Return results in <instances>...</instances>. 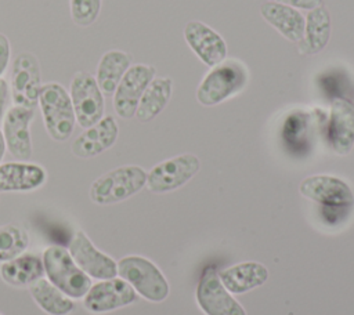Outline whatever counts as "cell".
<instances>
[{
	"label": "cell",
	"instance_id": "6da1fadb",
	"mask_svg": "<svg viewBox=\"0 0 354 315\" xmlns=\"http://www.w3.org/2000/svg\"><path fill=\"white\" fill-rule=\"evenodd\" d=\"M248 66L236 58H225L210 68L196 88V99L203 106H214L241 93L249 83Z\"/></svg>",
	"mask_w": 354,
	"mask_h": 315
},
{
	"label": "cell",
	"instance_id": "7a4b0ae2",
	"mask_svg": "<svg viewBox=\"0 0 354 315\" xmlns=\"http://www.w3.org/2000/svg\"><path fill=\"white\" fill-rule=\"evenodd\" d=\"M118 275L126 280L138 296L162 303L170 293V286L160 268L142 256H126L118 261Z\"/></svg>",
	"mask_w": 354,
	"mask_h": 315
},
{
	"label": "cell",
	"instance_id": "3957f363",
	"mask_svg": "<svg viewBox=\"0 0 354 315\" xmlns=\"http://www.w3.org/2000/svg\"><path fill=\"white\" fill-rule=\"evenodd\" d=\"M41 260L47 279L68 297L82 298L91 287V278L75 262L66 249L50 246Z\"/></svg>",
	"mask_w": 354,
	"mask_h": 315
},
{
	"label": "cell",
	"instance_id": "277c9868",
	"mask_svg": "<svg viewBox=\"0 0 354 315\" xmlns=\"http://www.w3.org/2000/svg\"><path fill=\"white\" fill-rule=\"evenodd\" d=\"M39 105L48 135L54 141H66L73 133L76 117L71 95L64 86L55 82L43 84L39 94Z\"/></svg>",
	"mask_w": 354,
	"mask_h": 315
},
{
	"label": "cell",
	"instance_id": "5b68a950",
	"mask_svg": "<svg viewBox=\"0 0 354 315\" xmlns=\"http://www.w3.org/2000/svg\"><path fill=\"white\" fill-rule=\"evenodd\" d=\"M147 185V171L136 164L116 167L98 177L91 188L90 198L97 204H112L129 199Z\"/></svg>",
	"mask_w": 354,
	"mask_h": 315
},
{
	"label": "cell",
	"instance_id": "8992f818",
	"mask_svg": "<svg viewBox=\"0 0 354 315\" xmlns=\"http://www.w3.org/2000/svg\"><path fill=\"white\" fill-rule=\"evenodd\" d=\"M195 301L205 315H246L241 303L221 283L214 265L203 269L195 289Z\"/></svg>",
	"mask_w": 354,
	"mask_h": 315
},
{
	"label": "cell",
	"instance_id": "52a82bcc",
	"mask_svg": "<svg viewBox=\"0 0 354 315\" xmlns=\"http://www.w3.org/2000/svg\"><path fill=\"white\" fill-rule=\"evenodd\" d=\"M201 169V160L194 153H183L166 159L147 173V188L153 193L176 191L192 180Z\"/></svg>",
	"mask_w": 354,
	"mask_h": 315
},
{
	"label": "cell",
	"instance_id": "ba28073f",
	"mask_svg": "<svg viewBox=\"0 0 354 315\" xmlns=\"http://www.w3.org/2000/svg\"><path fill=\"white\" fill-rule=\"evenodd\" d=\"M71 101L76 122L88 128L104 117L105 101L95 77L87 72L75 73L71 82Z\"/></svg>",
	"mask_w": 354,
	"mask_h": 315
},
{
	"label": "cell",
	"instance_id": "9c48e42d",
	"mask_svg": "<svg viewBox=\"0 0 354 315\" xmlns=\"http://www.w3.org/2000/svg\"><path fill=\"white\" fill-rule=\"evenodd\" d=\"M156 75L152 65L136 64L131 65L113 93V109L122 119H131L136 116L138 102Z\"/></svg>",
	"mask_w": 354,
	"mask_h": 315
},
{
	"label": "cell",
	"instance_id": "30bf717a",
	"mask_svg": "<svg viewBox=\"0 0 354 315\" xmlns=\"http://www.w3.org/2000/svg\"><path fill=\"white\" fill-rule=\"evenodd\" d=\"M301 196L330 209H347L354 204V193L348 184L335 175H310L299 185Z\"/></svg>",
	"mask_w": 354,
	"mask_h": 315
},
{
	"label": "cell",
	"instance_id": "8fae6325",
	"mask_svg": "<svg viewBox=\"0 0 354 315\" xmlns=\"http://www.w3.org/2000/svg\"><path fill=\"white\" fill-rule=\"evenodd\" d=\"M40 66L30 52H21L12 62L11 94L15 105L35 109L40 94Z\"/></svg>",
	"mask_w": 354,
	"mask_h": 315
},
{
	"label": "cell",
	"instance_id": "7c38bea8",
	"mask_svg": "<svg viewBox=\"0 0 354 315\" xmlns=\"http://www.w3.org/2000/svg\"><path fill=\"white\" fill-rule=\"evenodd\" d=\"M136 300V290L126 280L115 276L91 285L83 297V305L90 312L102 314L130 305Z\"/></svg>",
	"mask_w": 354,
	"mask_h": 315
},
{
	"label": "cell",
	"instance_id": "4fadbf2b",
	"mask_svg": "<svg viewBox=\"0 0 354 315\" xmlns=\"http://www.w3.org/2000/svg\"><path fill=\"white\" fill-rule=\"evenodd\" d=\"M68 251L90 278L104 280L118 275V262L108 254L100 251L83 231L75 232L69 242Z\"/></svg>",
	"mask_w": 354,
	"mask_h": 315
},
{
	"label": "cell",
	"instance_id": "5bb4252c",
	"mask_svg": "<svg viewBox=\"0 0 354 315\" xmlns=\"http://www.w3.org/2000/svg\"><path fill=\"white\" fill-rule=\"evenodd\" d=\"M184 39L194 54L209 68H213L227 58V43L209 25L201 21H188L184 28Z\"/></svg>",
	"mask_w": 354,
	"mask_h": 315
},
{
	"label": "cell",
	"instance_id": "9a60e30c",
	"mask_svg": "<svg viewBox=\"0 0 354 315\" xmlns=\"http://www.w3.org/2000/svg\"><path fill=\"white\" fill-rule=\"evenodd\" d=\"M35 116V109L14 105L3 120V137L10 153L18 160H29L32 156V138L29 124Z\"/></svg>",
	"mask_w": 354,
	"mask_h": 315
},
{
	"label": "cell",
	"instance_id": "2e32d148",
	"mask_svg": "<svg viewBox=\"0 0 354 315\" xmlns=\"http://www.w3.org/2000/svg\"><path fill=\"white\" fill-rule=\"evenodd\" d=\"M329 148L337 155H348L354 148V105L343 98L330 104L326 126Z\"/></svg>",
	"mask_w": 354,
	"mask_h": 315
},
{
	"label": "cell",
	"instance_id": "e0dca14e",
	"mask_svg": "<svg viewBox=\"0 0 354 315\" xmlns=\"http://www.w3.org/2000/svg\"><path fill=\"white\" fill-rule=\"evenodd\" d=\"M119 126L112 116H104L100 122L86 128L73 142L72 152L77 158H93L109 149L118 140Z\"/></svg>",
	"mask_w": 354,
	"mask_h": 315
},
{
	"label": "cell",
	"instance_id": "ac0fdd59",
	"mask_svg": "<svg viewBox=\"0 0 354 315\" xmlns=\"http://www.w3.org/2000/svg\"><path fill=\"white\" fill-rule=\"evenodd\" d=\"M268 269L259 261H242L218 271V278L231 294H245L263 286L268 279Z\"/></svg>",
	"mask_w": 354,
	"mask_h": 315
},
{
	"label": "cell",
	"instance_id": "d6986e66",
	"mask_svg": "<svg viewBox=\"0 0 354 315\" xmlns=\"http://www.w3.org/2000/svg\"><path fill=\"white\" fill-rule=\"evenodd\" d=\"M46 170L35 163L10 162L0 164V192L33 191L46 182Z\"/></svg>",
	"mask_w": 354,
	"mask_h": 315
},
{
	"label": "cell",
	"instance_id": "ffe728a7",
	"mask_svg": "<svg viewBox=\"0 0 354 315\" xmlns=\"http://www.w3.org/2000/svg\"><path fill=\"white\" fill-rule=\"evenodd\" d=\"M260 14L267 23L275 28L285 39L299 43L304 36V15L286 4L267 0L260 6Z\"/></svg>",
	"mask_w": 354,
	"mask_h": 315
},
{
	"label": "cell",
	"instance_id": "44dd1931",
	"mask_svg": "<svg viewBox=\"0 0 354 315\" xmlns=\"http://www.w3.org/2000/svg\"><path fill=\"white\" fill-rule=\"evenodd\" d=\"M304 23V36L297 43L300 54L313 55L322 51L330 39V14L325 6L307 12Z\"/></svg>",
	"mask_w": 354,
	"mask_h": 315
},
{
	"label": "cell",
	"instance_id": "7402d4cb",
	"mask_svg": "<svg viewBox=\"0 0 354 315\" xmlns=\"http://www.w3.org/2000/svg\"><path fill=\"white\" fill-rule=\"evenodd\" d=\"M173 93V80L167 76L153 77L152 82L147 86L137 111L136 117L142 122L153 120L169 104Z\"/></svg>",
	"mask_w": 354,
	"mask_h": 315
},
{
	"label": "cell",
	"instance_id": "603a6c76",
	"mask_svg": "<svg viewBox=\"0 0 354 315\" xmlns=\"http://www.w3.org/2000/svg\"><path fill=\"white\" fill-rule=\"evenodd\" d=\"M0 275L11 286H29L43 278L44 267L41 257L35 254H21L1 264Z\"/></svg>",
	"mask_w": 354,
	"mask_h": 315
},
{
	"label": "cell",
	"instance_id": "cb8c5ba5",
	"mask_svg": "<svg viewBox=\"0 0 354 315\" xmlns=\"http://www.w3.org/2000/svg\"><path fill=\"white\" fill-rule=\"evenodd\" d=\"M131 66V57L120 50L106 51L97 66L95 82L102 94L111 95L115 93L122 77Z\"/></svg>",
	"mask_w": 354,
	"mask_h": 315
},
{
	"label": "cell",
	"instance_id": "d4e9b609",
	"mask_svg": "<svg viewBox=\"0 0 354 315\" xmlns=\"http://www.w3.org/2000/svg\"><path fill=\"white\" fill-rule=\"evenodd\" d=\"M29 293L36 304L50 315H68L75 308L71 297L62 293L48 279L40 278L29 285Z\"/></svg>",
	"mask_w": 354,
	"mask_h": 315
},
{
	"label": "cell",
	"instance_id": "484cf974",
	"mask_svg": "<svg viewBox=\"0 0 354 315\" xmlns=\"http://www.w3.org/2000/svg\"><path fill=\"white\" fill-rule=\"evenodd\" d=\"M29 245L26 229L18 224L0 227V262L21 256Z\"/></svg>",
	"mask_w": 354,
	"mask_h": 315
},
{
	"label": "cell",
	"instance_id": "4316f807",
	"mask_svg": "<svg viewBox=\"0 0 354 315\" xmlns=\"http://www.w3.org/2000/svg\"><path fill=\"white\" fill-rule=\"evenodd\" d=\"M101 10V0H71V17L79 26L91 25Z\"/></svg>",
	"mask_w": 354,
	"mask_h": 315
},
{
	"label": "cell",
	"instance_id": "83f0119b",
	"mask_svg": "<svg viewBox=\"0 0 354 315\" xmlns=\"http://www.w3.org/2000/svg\"><path fill=\"white\" fill-rule=\"evenodd\" d=\"M271 1H277V3H282L286 4L289 7H293L296 10H314L317 7L324 6V0H271Z\"/></svg>",
	"mask_w": 354,
	"mask_h": 315
},
{
	"label": "cell",
	"instance_id": "f1b7e54d",
	"mask_svg": "<svg viewBox=\"0 0 354 315\" xmlns=\"http://www.w3.org/2000/svg\"><path fill=\"white\" fill-rule=\"evenodd\" d=\"M10 41L8 39L0 33V77L3 76V73L7 69V65L10 62Z\"/></svg>",
	"mask_w": 354,
	"mask_h": 315
},
{
	"label": "cell",
	"instance_id": "f546056e",
	"mask_svg": "<svg viewBox=\"0 0 354 315\" xmlns=\"http://www.w3.org/2000/svg\"><path fill=\"white\" fill-rule=\"evenodd\" d=\"M7 101H8V86H7V82L3 77H0V117L4 113Z\"/></svg>",
	"mask_w": 354,
	"mask_h": 315
},
{
	"label": "cell",
	"instance_id": "4dcf8cb0",
	"mask_svg": "<svg viewBox=\"0 0 354 315\" xmlns=\"http://www.w3.org/2000/svg\"><path fill=\"white\" fill-rule=\"evenodd\" d=\"M4 151H6V141H4V137H3V131L0 130V162L4 156Z\"/></svg>",
	"mask_w": 354,
	"mask_h": 315
}]
</instances>
